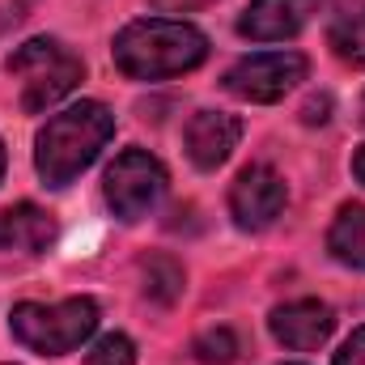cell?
<instances>
[{"instance_id":"8fae6325","label":"cell","mask_w":365,"mask_h":365,"mask_svg":"<svg viewBox=\"0 0 365 365\" xmlns=\"http://www.w3.org/2000/svg\"><path fill=\"white\" fill-rule=\"evenodd\" d=\"M51 242H56V221L38 204H17V208H4L0 212V251L38 255Z\"/></svg>"},{"instance_id":"6da1fadb","label":"cell","mask_w":365,"mask_h":365,"mask_svg":"<svg viewBox=\"0 0 365 365\" xmlns=\"http://www.w3.org/2000/svg\"><path fill=\"white\" fill-rule=\"evenodd\" d=\"M208 56V38L187 26V21H132L115 38V68L132 81H162V77H182L200 68Z\"/></svg>"},{"instance_id":"4fadbf2b","label":"cell","mask_w":365,"mask_h":365,"mask_svg":"<svg viewBox=\"0 0 365 365\" xmlns=\"http://www.w3.org/2000/svg\"><path fill=\"white\" fill-rule=\"evenodd\" d=\"M327 43H331V51H336L344 64L365 68V4H357V9H344V13L331 21Z\"/></svg>"},{"instance_id":"5b68a950","label":"cell","mask_w":365,"mask_h":365,"mask_svg":"<svg viewBox=\"0 0 365 365\" xmlns=\"http://www.w3.org/2000/svg\"><path fill=\"white\" fill-rule=\"evenodd\" d=\"M166 195V170L153 153L145 149H128L115 158V166L106 170V204L119 221H140L158 208V200Z\"/></svg>"},{"instance_id":"7a4b0ae2","label":"cell","mask_w":365,"mask_h":365,"mask_svg":"<svg viewBox=\"0 0 365 365\" xmlns=\"http://www.w3.org/2000/svg\"><path fill=\"white\" fill-rule=\"evenodd\" d=\"M115 132V115L102 102H77L47 119L34 140V166L47 187H68L81 170H90L102 145Z\"/></svg>"},{"instance_id":"5bb4252c","label":"cell","mask_w":365,"mask_h":365,"mask_svg":"<svg viewBox=\"0 0 365 365\" xmlns=\"http://www.w3.org/2000/svg\"><path fill=\"white\" fill-rule=\"evenodd\" d=\"M179 293H182V268L175 264V259L158 255V259L145 264V297H149V302L170 306Z\"/></svg>"},{"instance_id":"9a60e30c","label":"cell","mask_w":365,"mask_h":365,"mask_svg":"<svg viewBox=\"0 0 365 365\" xmlns=\"http://www.w3.org/2000/svg\"><path fill=\"white\" fill-rule=\"evenodd\" d=\"M191 353H195L200 365H234L238 361V336H234L230 327H212V331L195 336Z\"/></svg>"},{"instance_id":"30bf717a","label":"cell","mask_w":365,"mask_h":365,"mask_svg":"<svg viewBox=\"0 0 365 365\" xmlns=\"http://www.w3.org/2000/svg\"><path fill=\"white\" fill-rule=\"evenodd\" d=\"M306 26L302 0H251V9L238 17V34L251 43H284Z\"/></svg>"},{"instance_id":"ba28073f","label":"cell","mask_w":365,"mask_h":365,"mask_svg":"<svg viewBox=\"0 0 365 365\" xmlns=\"http://www.w3.org/2000/svg\"><path fill=\"white\" fill-rule=\"evenodd\" d=\"M268 327H272V336L284 349L310 353V349L327 344V336H331V327H336V314H331V306L319 302V297H297V302L276 306L272 319H268Z\"/></svg>"},{"instance_id":"e0dca14e","label":"cell","mask_w":365,"mask_h":365,"mask_svg":"<svg viewBox=\"0 0 365 365\" xmlns=\"http://www.w3.org/2000/svg\"><path fill=\"white\" fill-rule=\"evenodd\" d=\"M336 365H365V327H357L344 340V349L336 353Z\"/></svg>"},{"instance_id":"8992f818","label":"cell","mask_w":365,"mask_h":365,"mask_svg":"<svg viewBox=\"0 0 365 365\" xmlns=\"http://www.w3.org/2000/svg\"><path fill=\"white\" fill-rule=\"evenodd\" d=\"M297 81H306V56L297 51H259L225 73V90L242 102H280Z\"/></svg>"},{"instance_id":"9c48e42d","label":"cell","mask_w":365,"mask_h":365,"mask_svg":"<svg viewBox=\"0 0 365 365\" xmlns=\"http://www.w3.org/2000/svg\"><path fill=\"white\" fill-rule=\"evenodd\" d=\"M238 140H242V123L225 110H200L187 123V158L200 170H217L221 162H230Z\"/></svg>"},{"instance_id":"7402d4cb","label":"cell","mask_w":365,"mask_h":365,"mask_svg":"<svg viewBox=\"0 0 365 365\" xmlns=\"http://www.w3.org/2000/svg\"><path fill=\"white\" fill-rule=\"evenodd\" d=\"M361 123H365V98H361Z\"/></svg>"},{"instance_id":"603a6c76","label":"cell","mask_w":365,"mask_h":365,"mask_svg":"<svg viewBox=\"0 0 365 365\" xmlns=\"http://www.w3.org/2000/svg\"><path fill=\"white\" fill-rule=\"evenodd\" d=\"M289 365H297V361H289Z\"/></svg>"},{"instance_id":"277c9868","label":"cell","mask_w":365,"mask_h":365,"mask_svg":"<svg viewBox=\"0 0 365 365\" xmlns=\"http://www.w3.org/2000/svg\"><path fill=\"white\" fill-rule=\"evenodd\" d=\"M9 77L21 86V110L38 115L47 106H56L60 98H68L73 86L81 81L86 64L56 38H30L9 56Z\"/></svg>"},{"instance_id":"7c38bea8","label":"cell","mask_w":365,"mask_h":365,"mask_svg":"<svg viewBox=\"0 0 365 365\" xmlns=\"http://www.w3.org/2000/svg\"><path fill=\"white\" fill-rule=\"evenodd\" d=\"M327 251L349 268H365V204L340 208V217L331 221V234H327Z\"/></svg>"},{"instance_id":"3957f363","label":"cell","mask_w":365,"mask_h":365,"mask_svg":"<svg viewBox=\"0 0 365 365\" xmlns=\"http://www.w3.org/2000/svg\"><path fill=\"white\" fill-rule=\"evenodd\" d=\"M9 327H13V340L26 344L30 353L60 357V353L81 349L93 336V327H98V306H93L90 297H68V302H56V306L21 302V306H13V314H9Z\"/></svg>"},{"instance_id":"d6986e66","label":"cell","mask_w":365,"mask_h":365,"mask_svg":"<svg viewBox=\"0 0 365 365\" xmlns=\"http://www.w3.org/2000/svg\"><path fill=\"white\" fill-rule=\"evenodd\" d=\"M353 175H357V182H365V145L353 153Z\"/></svg>"},{"instance_id":"ac0fdd59","label":"cell","mask_w":365,"mask_h":365,"mask_svg":"<svg viewBox=\"0 0 365 365\" xmlns=\"http://www.w3.org/2000/svg\"><path fill=\"white\" fill-rule=\"evenodd\" d=\"M327 110H331V98H310L306 110H302V119H306V123H323Z\"/></svg>"},{"instance_id":"52a82bcc","label":"cell","mask_w":365,"mask_h":365,"mask_svg":"<svg viewBox=\"0 0 365 365\" xmlns=\"http://www.w3.org/2000/svg\"><path fill=\"white\" fill-rule=\"evenodd\" d=\"M280 208H284V179L264 162L247 166L230 187V212L238 230H268L280 217Z\"/></svg>"},{"instance_id":"44dd1931","label":"cell","mask_w":365,"mask_h":365,"mask_svg":"<svg viewBox=\"0 0 365 365\" xmlns=\"http://www.w3.org/2000/svg\"><path fill=\"white\" fill-rule=\"evenodd\" d=\"M0 175H4V145H0Z\"/></svg>"},{"instance_id":"2e32d148","label":"cell","mask_w":365,"mask_h":365,"mask_svg":"<svg viewBox=\"0 0 365 365\" xmlns=\"http://www.w3.org/2000/svg\"><path fill=\"white\" fill-rule=\"evenodd\" d=\"M86 365H136V349H132L128 336L110 331V336H102L90 353H86Z\"/></svg>"},{"instance_id":"ffe728a7","label":"cell","mask_w":365,"mask_h":365,"mask_svg":"<svg viewBox=\"0 0 365 365\" xmlns=\"http://www.w3.org/2000/svg\"><path fill=\"white\" fill-rule=\"evenodd\" d=\"M153 4H162V9H195L204 0H153Z\"/></svg>"}]
</instances>
